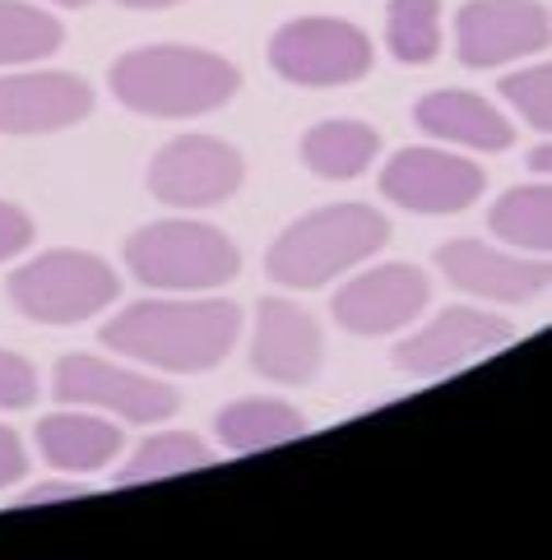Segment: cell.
<instances>
[{
	"mask_svg": "<svg viewBox=\"0 0 552 560\" xmlns=\"http://www.w3.org/2000/svg\"><path fill=\"white\" fill-rule=\"evenodd\" d=\"M242 334L232 302H135L103 325V343L158 371L195 375L219 366Z\"/></svg>",
	"mask_w": 552,
	"mask_h": 560,
	"instance_id": "cell-1",
	"label": "cell"
},
{
	"mask_svg": "<svg viewBox=\"0 0 552 560\" xmlns=\"http://www.w3.org/2000/svg\"><path fill=\"white\" fill-rule=\"evenodd\" d=\"M237 66L214 51L195 47H145L112 66L116 103L158 116V121H186V116L219 112L237 93Z\"/></svg>",
	"mask_w": 552,
	"mask_h": 560,
	"instance_id": "cell-2",
	"label": "cell"
},
{
	"mask_svg": "<svg viewBox=\"0 0 552 560\" xmlns=\"http://www.w3.org/2000/svg\"><path fill=\"white\" fill-rule=\"evenodd\" d=\"M390 242V223L371 205H330L298 218L265 255V273L284 288H321Z\"/></svg>",
	"mask_w": 552,
	"mask_h": 560,
	"instance_id": "cell-3",
	"label": "cell"
},
{
	"mask_svg": "<svg viewBox=\"0 0 552 560\" xmlns=\"http://www.w3.org/2000/svg\"><path fill=\"white\" fill-rule=\"evenodd\" d=\"M130 273L163 292H209L242 269V255L219 228L205 223H149L126 242Z\"/></svg>",
	"mask_w": 552,
	"mask_h": 560,
	"instance_id": "cell-4",
	"label": "cell"
},
{
	"mask_svg": "<svg viewBox=\"0 0 552 560\" xmlns=\"http://www.w3.org/2000/svg\"><path fill=\"white\" fill-rule=\"evenodd\" d=\"M116 292L122 278L89 250H47L10 273V302L37 325H84Z\"/></svg>",
	"mask_w": 552,
	"mask_h": 560,
	"instance_id": "cell-5",
	"label": "cell"
},
{
	"mask_svg": "<svg viewBox=\"0 0 552 560\" xmlns=\"http://www.w3.org/2000/svg\"><path fill=\"white\" fill-rule=\"evenodd\" d=\"M269 66L298 89H334L371 70V43L344 19H292L269 37Z\"/></svg>",
	"mask_w": 552,
	"mask_h": 560,
	"instance_id": "cell-6",
	"label": "cell"
},
{
	"mask_svg": "<svg viewBox=\"0 0 552 560\" xmlns=\"http://www.w3.org/2000/svg\"><path fill=\"white\" fill-rule=\"evenodd\" d=\"M242 176H246L242 153L232 144L209 135H182L168 149H158L149 167V190L176 209H209L232 199Z\"/></svg>",
	"mask_w": 552,
	"mask_h": 560,
	"instance_id": "cell-7",
	"label": "cell"
},
{
	"mask_svg": "<svg viewBox=\"0 0 552 560\" xmlns=\"http://www.w3.org/2000/svg\"><path fill=\"white\" fill-rule=\"evenodd\" d=\"M56 398L61 404H84V408H107L126 422H163L182 408L172 385H158L149 375H135L116 362H103V357H61L56 362Z\"/></svg>",
	"mask_w": 552,
	"mask_h": 560,
	"instance_id": "cell-8",
	"label": "cell"
},
{
	"mask_svg": "<svg viewBox=\"0 0 552 560\" xmlns=\"http://www.w3.org/2000/svg\"><path fill=\"white\" fill-rule=\"evenodd\" d=\"M516 329H510L506 315H492V311H464V306H450L432 319L427 329H418L413 338H404L394 348V366L404 375H418V380H437L450 375L479 357L506 348Z\"/></svg>",
	"mask_w": 552,
	"mask_h": 560,
	"instance_id": "cell-9",
	"label": "cell"
},
{
	"mask_svg": "<svg viewBox=\"0 0 552 560\" xmlns=\"http://www.w3.org/2000/svg\"><path fill=\"white\" fill-rule=\"evenodd\" d=\"M479 163L441 149H400L381 172V195L409 213H460L483 195Z\"/></svg>",
	"mask_w": 552,
	"mask_h": 560,
	"instance_id": "cell-10",
	"label": "cell"
},
{
	"mask_svg": "<svg viewBox=\"0 0 552 560\" xmlns=\"http://www.w3.org/2000/svg\"><path fill=\"white\" fill-rule=\"evenodd\" d=\"M552 19L539 0H469L456 14L460 61L473 70L506 66L516 56L548 51Z\"/></svg>",
	"mask_w": 552,
	"mask_h": 560,
	"instance_id": "cell-11",
	"label": "cell"
},
{
	"mask_svg": "<svg viewBox=\"0 0 552 560\" xmlns=\"http://www.w3.org/2000/svg\"><path fill=\"white\" fill-rule=\"evenodd\" d=\"M427 273L413 269V265H381L371 273H358L353 283H344L334 292V319L348 329V334H363V338H381L404 329L409 319H418L427 311Z\"/></svg>",
	"mask_w": 552,
	"mask_h": 560,
	"instance_id": "cell-12",
	"label": "cell"
},
{
	"mask_svg": "<svg viewBox=\"0 0 552 560\" xmlns=\"http://www.w3.org/2000/svg\"><path fill=\"white\" fill-rule=\"evenodd\" d=\"M93 112V89L79 74L37 70L0 79V135L70 130Z\"/></svg>",
	"mask_w": 552,
	"mask_h": 560,
	"instance_id": "cell-13",
	"label": "cell"
},
{
	"mask_svg": "<svg viewBox=\"0 0 552 560\" xmlns=\"http://www.w3.org/2000/svg\"><path fill=\"white\" fill-rule=\"evenodd\" d=\"M437 269L446 273L450 288H460L469 296H483V302H534V296L548 288V265L543 259H520L506 255L487 242H446L437 250Z\"/></svg>",
	"mask_w": 552,
	"mask_h": 560,
	"instance_id": "cell-14",
	"label": "cell"
},
{
	"mask_svg": "<svg viewBox=\"0 0 552 560\" xmlns=\"http://www.w3.org/2000/svg\"><path fill=\"white\" fill-rule=\"evenodd\" d=\"M325 362V343H321V325L292 302L265 296L255 306V343H251V366L265 380L279 385H307Z\"/></svg>",
	"mask_w": 552,
	"mask_h": 560,
	"instance_id": "cell-15",
	"label": "cell"
},
{
	"mask_svg": "<svg viewBox=\"0 0 552 560\" xmlns=\"http://www.w3.org/2000/svg\"><path fill=\"white\" fill-rule=\"evenodd\" d=\"M413 121H418V130H427L432 139L464 144V149H479V153H502V149H510V139H516V126H510L487 97L460 93V89L418 97Z\"/></svg>",
	"mask_w": 552,
	"mask_h": 560,
	"instance_id": "cell-16",
	"label": "cell"
},
{
	"mask_svg": "<svg viewBox=\"0 0 552 560\" xmlns=\"http://www.w3.org/2000/svg\"><path fill=\"white\" fill-rule=\"evenodd\" d=\"M122 445H126L122 427L89 412H51L37 422V450L61 472H97L122 454Z\"/></svg>",
	"mask_w": 552,
	"mask_h": 560,
	"instance_id": "cell-17",
	"label": "cell"
},
{
	"mask_svg": "<svg viewBox=\"0 0 552 560\" xmlns=\"http://www.w3.org/2000/svg\"><path fill=\"white\" fill-rule=\"evenodd\" d=\"M214 431H219V445L232 454H261L284 445V440H302L307 417L284 398H237L219 412Z\"/></svg>",
	"mask_w": 552,
	"mask_h": 560,
	"instance_id": "cell-18",
	"label": "cell"
},
{
	"mask_svg": "<svg viewBox=\"0 0 552 560\" xmlns=\"http://www.w3.org/2000/svg\"><path fill=\"white\" fill-rule=\"evenodd\" d=\"M381 153V135L363 121H325L302 135V163L325 182H353Z\"/></svg>",
	"mask_w": 552,
	"mask_h": 560,
	"instance_id": "cell-19",
	"label": "cell"
},
{
	"mask_svg": "<svg viewBox=\"0 0 552 560\" xmlns=\"http://www.w3.org/2000/svg\"><path fill=\"white\" fill-rule=\"evenodd\" d=\"M487 223L506 246L548 255V246H552V195H548V186L506 190L497 205H492Z\"/></svg>",
	"mask_w": 552,
	"mask_h": 560,
	"instance_id": "cell-20",
	"label": "cell"
},
{
	"mask_svg": "<svg viewBox=\"0 0 552 560\" xmlns=\"http://www.w3.org/2000/svg\"><path fill=\"white\" fill-rule=\"evenodd\" d=\"M214 454L200 435L191 431H163V435H149L140 450H135L130 464L116 472V487H140V482H158V477H176V472H195V468H209Z\"/></svg>",
	"mask_w": 552,
	"mask_h": 560,
	"instance_id": "cell-21",
	"label": "cell"
},
{
	"mask_svg": "<svg viewBox=\"0 0 552 560\" xmlns=\"http://www.w3.org/2000/svg\"><path fill=\"white\" fill-rule=\"evenodd\" d=\"M66 43L61 19L24 5V0H0V66H28L43 61Z\"/></svg>",
	"mask_w": 552,
	"mask_h": 560,
	"instance_id": "cell-22",
	"label": "cell"
},
{
	"mask_svg": "<svg viewBox=\"0 0 552 560\" xmlns=\"http://www.w3.org/2000/svg\"><path fill=\"white\" fill-rule=\"evenodd\" d=\"M386 43L394 61L427 66L441 51V0H390L386 10Z\"/></svg>",
	"mask_w": 552,
	"mask_h": 560,
	"instance_id": "cell-23",
	"label": "cell"
},
{
	"mask_svg": "<svg viewBox=\"0 0 552 560\" xmlns=\"http://www.w3.org/2000/svg\"><path fill=\"white\" fill-rule=\"evenodd\" d=\"M502 97L525 116V126H534L539 135L552 130V70H548V61L529 66L520 74H506L502 79Z\"/></svg>",
	"mask_w": 552,
	"mask_h": 560,
	"instance_id": "cell-24",
	"label": "cell"
},
{
	"mask_svg": "<svg viewBox=\"0 0 552 560\" xmlns=\"http://www.w3.org/2000/svg\"><path fill=\"white\" fill-rule=\"evenodd\" d=\"M33 398H37V371L19 352L0 348V408L14 412V408H28Z\"/></svg>",
	"mask_w": 552,
	"mask_h": 560,
	"instance_id": "cell-25",
	"label": "cell"
},
{
	"mask_svg": "<svg viewBox=\"0 0 552 560\" xmlns=\"http://www.w3.org/2000/svg\"><path fill=\"white\" fill-rule=\"evenodd\" d=\"M33 242V218L14 205H0V265L14 255H24Z\"/></svg>",
	"mask_w": 552,
	"mask_h": 560,
	"instance_id": "cell-26",
	"label": "cell"
},
{
	"mask_svg": "<svg viewBox=\"0 0 552 560\" xmlns=\"http://www.w3.org/2000/svg\"><path fill=\"white\" fill-rule=\"evenodd\" d=\"M28 472V458H24V440H19L10 427H0V491L14 487L19 477Z\"/></svg>",
	"mask_w": 552,
	"mask_h": 560,
	"instance_id": "cell-27",
	"label": "cell"
},
{
	"mask_svg": "<svg viewBox=\"0 0 552 560\" xmlns=\"http://www.w3.org/2000/svg\"><path fill=\"white\" fill-rule=\"evenodd\" d=\"M89 491L84 487H74V482H43V487H33L24 500H19V510L24 505H56V500H84Z\"/></svg>",
	"mask_w": 552,
	"mask_h": 560,
	"instance_id": "cell-28",
	"label": "cell"
},
{
	"mask_svg": "<svg viewBox=\"0 0 552 560\" xmlns=\"http://www.w3.org/2000/svg\"><path fill=\"white\" fill-rule=\"evenodd\" d=\"M529 172H539V176H548L552 172V149H548V135H543V144L529 153Z\"/></svg>",
	"mask_w": 552,
	"mask_h": 560,
	"instance_id": "cell-29",
	"label": "cell"
},
{
	"mask_svg": "<svg viewBox=\"0 0 552 560\" xmlns=\"http://www.w3.org/2000/svg\"><path fill=\"white\" fill-rule=\"evenodd\" d=\"M126 10H168V5H182V0H122Z\"/></svg>",
	"mask_w": 552,
	"mask_h": 560,
	"instance_id": "cell-30",
	"label": "cell"
},
{
	"mask_svg": "<svg viewBox=\"0 0 552 560\" xmlns=\"http://www.w3.org/2000/svg\"><path fill=\"white\" fill-rule=\"evenodd\" d=\"M51 5H66V10H79V5H89V0H51Z\"/></svg>",
	"mask_w": 552,
	"mask_h": 560,
	"instance_id": "cell-31",
	"label": "cell"
}]
</instances>
